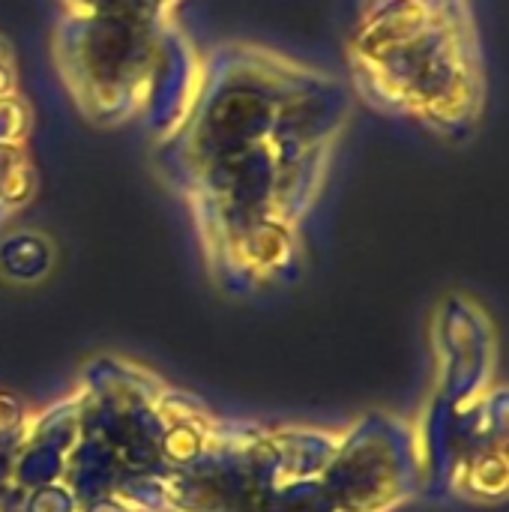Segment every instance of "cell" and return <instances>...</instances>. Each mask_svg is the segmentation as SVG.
I'll return each instance as SVG.
<instances>
[{"mask_svg": "<svg viewBox=\"0 0 509 512\" xmlns=\"http://www.w3.org/2000/svg\"><path fill=\"white\" fill-rule=\"evenodd\" d=\"M354 72L375 102L450 126L480 105L474 48L453 15L426 0H390L351 45Z\"/></svg>", "mask_w": 509, "mask_h": 512, "instance_id": "1", "label": "cell"}]
</instances>
